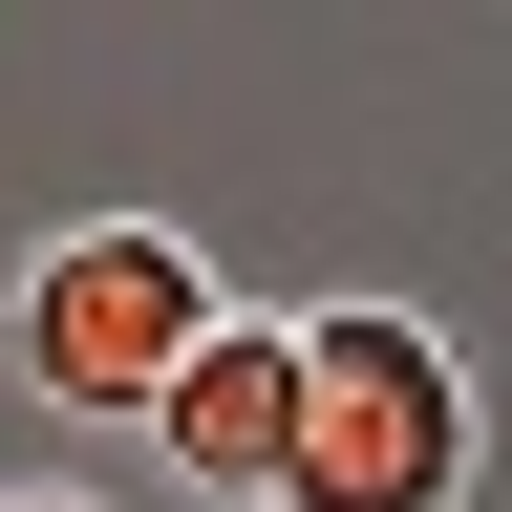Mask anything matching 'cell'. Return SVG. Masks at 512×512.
Segmentation results:
<instances>
[{
	"label": "cell",
	"mask_w": 512,
	"mask_h": 512,
	"mask_svg": "<svg viewBox=\"0 0 512 512\" xmlns=\"http://www.w3.org/2000/svg\"><path fill=\"white\" fill-rule=\"evenodd\" d=\"M214 320H235V278H214L171 214H64V235L22 256V299H0V384L64 406V427H150L171 384L214 363Z\"/></svg>",
	"instance_id": "6da1fadb"
},
{
	"label": "cell",
	"mask_w": 512,
	"mask_h": 512,
	"mask_svg": "<svg viewBox=\"0 0 512 512\" xmlns=\"http://www.w3.org/2000/svg\"><path fill=\"white\" fill-rule=\"evenodd\" d=\"M150 470L214 491V512H299V320H278V299L214 320V363L150 406Z\"/></svg>",
	"instance_id": "3957f363"
},
{
	"label": "cell",
	"mask_w": 512,
	"mask_h": 512,
	"mask_svg": "<svg viewBox=\"0 0 512 512\" xmlns=\"http://www.w3.org/2000/svg\"><path fill=\"white\" fill-rule=\"evenodd\" d=\"M491 384L427 299H299V512H470Z\"/></svg>",
	"instance_id": "7a4b0ae2"
},
{
	"label": "cell",
	"mask_w": 512,
	"mask_h": 512,
	"mask_svg": "<svg viewBox=\"0 0 512 512\" xmlns=\"http://www.w3.org/2000/svg\"><path fill=\"white\" fill-rule=\"evenodd\" d=\"M0 512H86V491H0Z\"/></svg>",
	"instance_id": "277c9868"
}]
</instances>
